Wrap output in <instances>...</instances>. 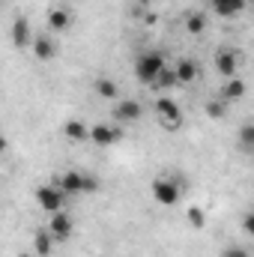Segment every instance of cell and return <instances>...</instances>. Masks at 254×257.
Wrapping results in <instances>:
<instances>
[{
	"label": "cell",
	"instance_id": "obj_17",
	"mask_svg": "<svg viewBox=\"0 0 254 257\" xmlns=\"http://www.w3.org/2000/svg\"><path fill=\"white\" fill-rule=\"evenodd\" d=\"M63 135L69 141H87L90 138V128L84 126L81 120H69V123H63Z\"/></svg>",
	"mask_w": 254,
	"mask_h": 257
},
{
	"label": "cell",
	"instance_id": "obj_22",
	"mask_svg": "<svg viewBox=\"0 0 254 257\" xmlns=\"http://www.w3.org/2000/svg\"><path fill=\"white\" fill-rule=\"evenodd\" d=\"M239 141H242L245 150H251L254 147V126L251 123H242V126H239Z\"/></svg>",
	"mask_w": 254,
	"mask_h": 257
},
{
	"label": "cell",
	"instance_id": "obj_14",
	"mask_svg": "<svg viewBox=\"0 0 254 257\" xmlns=\"http://www.w3.org/2000/svg\"><path fill=\"white\" fill-rule=\"evenodd\" d=\"M245 96V81H239V78H227V84L221 87V99L230 105V102H236V99H242Z\"/></svg>",
	"mask_w": 254,
	"mask_h": 257
},
{
	"label": "cell",
	"instance_id": "obj_2",
	"mask_svg": "<svg viewBox=\"0 0 254 257\" xmlns=\"http://www.w3.org/2000/svg\"><path fill=\"white\" fill-rule=\"evenodd\" d=\"M156 114H159V120L165 123L168 132H177V128L183 126V111H180V105H177L174 99H168V96H159V99H156Z\"/></svg>",
	"mask_w": 254,
	"mask_h": 257
},
{
	"label": "cell",
	"instance_id": "obj_10",
	"mask_svg": "<svg viewBox=\"0 0 254 257\" xmlns=\"http://www.w3.org/2000/svg\"><path fill=\"white\" fill-rule=\"evenodd\" d=\"M48 27H51L54 33H66V30L72 27V12L63 9V6H51V9H48Z\"/></svg>",
	"mask_w": 254,
	"mask_h": 257
},
{
	"label": "cell",
	"instance_id": "obj_25",
	"mask_svg": "<svg viewBox=\"0 0 254 257\" xmlns=\"http://www.w3.org/2000/svg\"><path fill=\"white\" fill-rule=\"evenodd\" d=\"M221 257H251V254H248V248H242V245H227V248L221 251Z\"/></svg>",
	"mask_w": 254,
	"mask_h": 257
},
{
	"label": "cell",
	"instance_id": "obj_3",
	"mask_svg": "<svg viewBox=\"0 0 254 257\" xmlns=\"http://www.w3.org/2000/svg\"><path fill=\"white\" fill-rule=\"evenodd\" d=\"M36 203L45 209V212H60L66 206V194L54 186V183H48V186H42V189H36Z\"/></svg>",
	"mask_w": 254,
	"mask_h": 257
},
{
	"label": "cell",
	"instance_id": "obj_19",
	"mask_svg": "<svg viewBox=\"0 0 254 257\" xmlns=\"http://www.w3.org/2000/svg\"><path fill=\"white\" fill-rule=\"evenodd\" d=\"M150 87H156V90H168V87H177V75H174V69H162L156 78H153V84Z\"/></svg>",
	"mask_w": 254,
	"mask_h": 257
},
{
	"label": "cell",
	"instance_id": "obj_23",
	"mask_svg": "<svg viewBox=\"0 0 254 257\" xmlns=\"http://www.w3.org/2000/svg\"><path fill=\"white\" fill-rule=\"evenodd\" d=\"M189 221H191V227H203V224H206V212H203L200 206H191L189 209Z\"/></svg>",
	"mask_w": 254,
	"mask_h": 257
},
{
	"label": "cell",
	"instance_id": "obj_11",
	"mask_svg": "<svg viewBox=\"0 0 254 257\" xmlns=\"http://www.w3.org/2000/svg\"><path fill=\"white\" fill-rule=\"evenodd\" d=\"M114 117H117L120 123H135V120L141 117V105H138L135 99H120V102L114 105Z\"/></svg>",
	"mask_w": 254,
	"mask_h": 257
},
{
	"label": "cell",
	"instance_id": "obj_20",
	"mask_svg": "<svg viewBox=\"0 0 254 257\" xmlns=\"http://www.w3.org/2000/svg\"><path fill=\"white\" fill-rule=\"evenodd\" d=\"M186 30H189L191 36H200L206 30V15L203 12H191L189 18H186Z\"/></svg>",
	"mask_w": 254,
	"mask_h": 257
},
{
	"label": "cell",
	"instance_id": "obj_15",
	"mask_svg": "<svg viewBox=\"0 0 254 257\" xmlns=\"http://www.w3.org/2000/svg\"><path fill=\"white\" fill-rule=\"evenodd\" d=\"M33 251L39 257H48L51 251H54V236L48 233V230H39L36 236H33Z\"/></svg>",
	"mask_w": 254,
	"mask_h": 257
},
{
	"label": "cell",
	"instance_id": "obj_9",
	"mask_svg": "<svg viewBox=\"0 0 254 257\" xmlns=\"http://www.w3.org/2000/svg\"><path fill=\"white\" fill-rule=\"evenodd\" d=\"M12 45L15 48H27L30 42H33V30H30V21L27 18H15L12 21Z\"/></svg>",
	"mask_w": 254,
	"mask_h": 257
},
{
	"label": "cell",
	"instance_id": "obj_8",
	"mask_svg": "<svg viewBox=\"0 0 254 257\" xmlns=\"http://www.w3.org/2000/svg\"><path fill=\"white\" fill-rule=\"evenodd\" d=\"M215 69H218V75H224V78H236L239 54H236V51H230V48H221V51L215 54Z\"/></svg>",
	"mask_w": 254,
	"mask_h": 257
},
{
	"label": "cell",
	"instance_id": "obj_21",
	"mask_svg": "<svg viewBox=\"0 0 254 257\" xmlns=\"http://www.w3.org/2000/svg\"><path fill=\"white\" fill-rule=\"evenodd\" d=\"M224 111H227V102H224V99H212V102H206V117L221 120V117H224Z\"/></svg>",
	"mask_w": 254,
	"mask_h": 257
},
{
	"label": "cell",
	"instance_id": "obj_26",
	"mask_svg": "<svg viewBox=\"0 0 254 257\" xmlns=\"http://www.w3.org/2000/svg\"><path fill=\"white\" fill-rule=\"evenodd\" d=\"M242 230H245V233H251L254 230V215L251 212H245V218H242Z\"/></svg>",
	"mask_w": 254,
	"mask_h": 257
},
{
	"label": "cell",
	"instance_id": "obj_24",
	"mask_svg": "<svg viewBox=\"0 0 254 257\" xmlns=\"http://www.w3.org/2000/svg\"><path fill=\"white\" fill-rule=\"evenodd\" d=\"M99 192V180L93 174H84V183H81V194H93Z\"/></svg>",
	"mask_w": 254,
	"mask_h": 257
},
{
	"label": "cell",
	"instance_id": "obj_27",
	"mask_svg": "<svg viewBox=\"0 0 254 257\" xmlns=\"http://www.w3.org/2000/svg\"><path fill=\"white\" fill-rule=\"evenodd\" d=\"M6 147H9V144H6V138H3V135H0V156H3V153H6Z\"/></svg>",
	"mask_w": 254,
	"mask_h": 257
},
{
	"label": "cell",
	"instance_id": "obj_6",
	"mask_svg": "<svg viewBox=\"0 0 254 257\" xmlns=\"http://www.w3.org/2000/svg\"><path fill=\"white\" fill-rule=\"evenodd\" d=\"M48 233L54 236V242H66V239L72 236V218L66 215V209H60V212H51Z\"/></svg>",
	"mask_w": 254,
	"mask_h": 257
},
{
	"label": "cell",
	"instance_id": "obj_13",
	"mask_svg": "<svg viewBox=\"0 0 254 257\" xmlns=\"http://www.w3.org/2000/svg\"><path fill=\"white\" fill-rule=\"evenodd\" d=\"M30 45H33V54H36L39 60H51V57H54V42H51V36H45V33H36Z\"/></svg>",
	"mask_w": 254,
	"mask_h": 257
},
{
	"label": "cell",
	"instance_id": "obj_1",
	"mask_svg": "<svg viewBox=\"0 0 254 257\" xmlns=\"http://www.w3.org/2000/svg\"><path fill=\"white\" fill-rule=\"evenodd\" d=\"M162 69H165V54H162V51H144V54L138 57V63H135V75H138V81L153 84V78H156Z\"/></svg>",
	"mask_w": 254,
	"mask_h": 257
},
{
	"label": "cell",
	"instance_id": "obj_28",
	"mask_svg": "<svg viewBox=\"0 0 254 257\" xmlns=\"http://www.w3.org/2000/svg\"><path fill=\"white\" fill-rule=\"evenodd\" d=\"M135 3H138V6H147V3H150V0H135Z\"/></svg>",
	"mask_w": 254,
	"mask_h": 257
},
{
	"label": "cell",
	"instance_id": "obj_12",
	"mask_svg": "<svg viewBox=\"0 0 254 257\" xmlns=\"http://www.w3.org/2000/svg\"><path fill=\"white\" fill-rule=\"evenodd\" d=\"M212 12L221 15V18H236L242 9H245V0H209Z\"/></svg>",
	"mask_w": 254,
	"mask_h": 257
},
{
	"label": "cell",
	"instance_id": "obj_16",
	"mask_svg": "<svg viewBox=\"0 0 254 257\" xmlns=\"http://www.w3.org/2000/svg\"><path fill=\"white\" fill-rule=\"evenodd\" d=\"M174 75H177V84H191L197 78V66L191 63V60H180V63L174 66Z\"/></svg>",
	"mask_w": 254,
	"mask_h": 257
},
{
	"label": "cell",
	"instance_id": "obj_7",
	"mask_svg": "<svg viewBox=\"0 0 254 257\" xmlns=\"http://www.w3.org/2000/svg\"><path fill=\"white\" fill-rule=\"evenodd\" d=\"M51 183L69 197V194H81V183H84V174L81 171H66V174H54Z\"/></svg>",
	"mask_w": 254,
	"mask_h": 257
},
{
	"label": "cell",
	"instance_id": "obj_29",
	"mask_svg": "<svg viewBox=\"0 0 254 257\" xmlns=\"http://www.w3.org/2000/svg\"><path fill=\"white\" fill-rule=\"evenodd\" d=\"M21 257H27V254H21Z\"/></svg>",
	"mask_w": 254,
	"mask_h": 257
},
{
	"label": "cell",
	"instance_id": "obj_18",
	"mask_svg": "<svg viewBox=\"0 0 254 257\" xmlns=\"http://www.w3.org/2000/svg\"><path fill=\"white\" fill-rule=\"evenodd\" d=\"M96 93H99L102 99H108V102H114V99L120 96V90H117V84H114L111 78H96Z\"/></svg>",
	"mask_w": 254,
	"mask_h": 257
},
{
	"label": "cell",
	"instance_id": "obj_5",
	"mask_svg": "<svg viewBox=\"0 0 254 257\" xmlns=\"http://www.w3.org/2000/svg\"><path fill=\"white\" fill-rule=\"evenodd\" d=\"M120 138H123V132L117 126H111V123H96V126H90V141H93L96 147H114Z\"/></svg>",
	"mask_w": 254,
	"mask_h": 257
},
{
	"label": "cell",
	"instance_id": "obj_4",
	"mask_svg": "<svg viewBox=\"0 0 254 257\" xmlns=\"http://www.w3.org/2000/svg\"><path fill=\"white\" fill-rule=\"evenodd\" d=\"M153 197L162 203V206H174L180 200V183L177 180H168V177H159L153 183Z\"/></svg>",
	"mask_w": 254,
	"mask_h": 257
}]
</instances>
